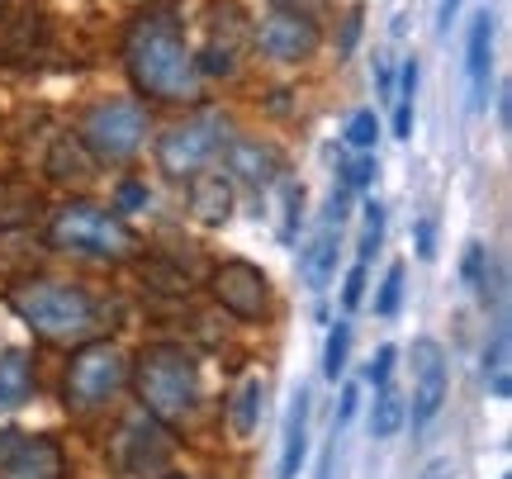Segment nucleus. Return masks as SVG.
<instances>
[{"label":"nucleus","instance_id":"obj_35","mask_svg":"<svg viewBox=\"0 0 512 479\" xmlns=\"http://www.w3.org/2000/svg\"><path fill=\"white\" fill-rule=\"evenodd\" d=\"M138 204H147V190L138 181H124L119 185V209H138Z\"/></svg>","mask_w":512,"mask_h":479},{"label":"nucleus","instance_id":"obj_7","mask_svg":"<svg viewBox=\"0 0 512 479\" xmlns=\"http://www.w3.org/2000/svg\"><path fill=\"white\" fill-rule=\"evenodd\" d=\"M171 456H176V442H171L166 423H157L152 413H133L124 423V432H119V442H114V461H119V470L128 479L166 475Z\"/></svg>","mask_w":512,"mask_h":479},{"label":"nucleus","instance_id":"obj_9","mask_svg":"<svg viewBox=\"0 0 512 479\" xmlns=\"http://www.w3.org/2000/svg\"><path fill=\"white\" fill-rule=\"evenodd\" d=\"M242 48H247V15L233 0H219L204 15V48L195 57V67H200V76H233Z\"/></svg>","mask_w":512,"mask_h":479},{"label":"nucleus","instance_id":"obj_36","mask_svg":"<svg viewBox=\"0 0 512 479\" xmlns=\"http://www.w3.org/2000/svg\"><path fill=\"white\" fill-rule=\"evenodd\" d=\"M418 257H422V261L437 257V233H432V223H427V219L418 223Z\"/></svg>","mask_w":512,"mask_h":479},{"label":"nucleus","instance_id":"obj_27","mask_svg":"<svg viewBox=\"0 0 512 479\" xmlns=\"http://www.w3.org/2000/svg\"><path fill=\"white\" fill-rule=\"evenodd\" d=\"M403 304V266H389V276H384L380 295H375V314L380 318H394Z\"/></svg>","mask_w":512,"mask_h":479},{"label":"nucleus","instance_id":"obj_8","mask_svg":"<svg viewBox=\"0 0 512 479\" xmlns=\"http://www.w3.org/2000/svg\"><path fill=\"white\" fill-rule=\"evenodd\" d=\"M223 148V129L219 119H190V124H176V129L166 133L162 143H157V166H162L171 181H185V176H200L209 157Z\"/></svg>","mask_w":512,"mask_h":479},{"label":"nucleus","instance_id":"obj_39","mask_svg":"<svg viewBox=\"0 0 512 479\" xmlns=\"http://www.w3.org/2000/svg\"><path fill=\"white\" fill-rule=\"evenodd\" d=\"M162 479H185V475H162Z\"/></svg>","mask_w":512,"mask_h":479},{"label":"nucleus","instance_id":"obj_37","mask_svg":"<svg viewBox=\"0 0 512 479\" xmlns=\"http://www.w3.org/2000/svg\"><path fill=\"white\" fill-rule=\"evenodd\" d=\"M460 0H441L437 5V34H451V19H456Z\"/></svg>","mask_w":512,"mask_h":479},{"label":"nucleus","instance_id":"obj_21","mask_svg":"<svg viewBox=\"0 0 512 479\" xmlns=\"http://www.w3.org/2000/svg\"><path fill=\"white\" fill-rule=\"evenodd\" d=\"M261 399H266V385H261V375H247L233 394V408H228V427H233V437L247 442L261 423Z\"/></svg>","mask_w":512,"mask_h":479},{"label":"nucleus","instance_id":"obj_25","mask_svg":"<svg viewBox=\"0 0 512 479\" xmlns=\"http://www.w3.org/2000/svg\"><path fill=\"white\" fill-rule=\"evenodd\" d=\"M375 138H380V124H375V110H356L347 119V143L356 152H370L375 148Z\"/></svg>","mask_w":512,"mask_h":479},{"label":"nucleus","instance_id":"obj_22","mask_svg":"<svg viewBox=\"0 0 512 479\" xmlns=\"http://www.w3.org/2000/svg\"><path fill=\"white\" fill-rule=\"evenodd\" d=\"M91 152L81 148V138H57L53 143V157H48V171L57 181H86L91 176Z\"/></svg>","mask_w":512,"mask_h":479},{"label":"nucleus","instance_id":"obj_31","mask_svg":"<svg viewBox=\"0 0 512 479\" xmlns=\"http://www.w3.org/2000/svg\"><path fill=\"white\" fill-rule=\"evenodd\" d=\"M375 176H380V162H375V157H361V162H351L347 171H342V185H347V190H366Z\"/></svg>","mask_w":512,"mask_h":479},{"label":"nucleus","instance_id":"obj_4","mask_svg":"<svg viewBox=\"0 0 512 479\" xmlns=\"http://www.w3.org/2000/svg\"><path fill=\"white\" fill-rule=\"evenodd\" d=\"M48 242L57 252H76V257H105V261L138 257V233L114 209H100V204H67L53 219V228H48Z\"/></svg>","mask_w":512,"mask_h":479},{"label":"nucleus","instance_id":"obj_19","mask_svg":"<svg viewBox=\"0 0 512 479\" xmlns=\"http://www.w3.org/2000/svg\"><path fill=\"white\" fill-rule=\"evenodd\" d=\"M337 233H342V223L323 214V228L313 233L309 252H304V280H309V290H323L332 280V266H337Z\"/></svg>","mask_w":512,"mask_h":479},{"label":"nucleus","instance_id":"obj_23","mask_svg":"<svg viewBox=\"0 0 512 479\" xmlns=\"http://www.w3.org/2000/svg\"><path fill=\"white\" fill-rule=\"evenodd\" d=\"M403 423H408V404L384 385L380 399H375V408H370V437H375V442H389V437H399Z\"/></svg>","mask_w":512,"mask_h":479},{"label":"nucleus","instance_id":"obj_32","mask_svg":"<svg viewBox=\"0 0 512 479\" xmlns=\"http://www.w3.org/2000/svg\"><path fill=\"white\" fill-rule=\"evenodd\" d=\"M361 299H366V261H356L347 271V285H342V304L347 309H361Z\"/></svg>","mask_w":512,"mask_h":479},{"label":"nucleus","instance_id":"obj_5","mask_svg":"<svg viewBox=\"0 0 512 479\" xmlns=\"http://www.w3.org/2000/svg\"><path fill=\"white\" fill-rule=\"evenodd\" d=\"M81 148L91 152L95 162H128L133 152L143 148L147 138V110L138 100H100L91 110L81 114Z\"/></svg>","mask_w":512,"mask_h":479},{"label":"nucleus","instance_id":"obj_29","mask_svg":"<svg viewBox=\"0 0 512 479\" xmlns=\"http://www.w3.org/2000/svg\"><path fill=\"white\" fill-rule=\"evenodd\" d=\"M484 266H489L484 242H465V261H460V276H465V285H484Z\"/></svg>","mask_w":512,"mask_h":479},{"label":"nucleus","instance_id":"obj_3","mask_svg":"<svg viewBox=\"0 0 512 479\" xmlns=\"http://www.w3.org/2000/svg\"><path fill=\"white\" fill-rule=\"evenodd\" d=\"M133 389L143 399V413L176 427L200 404V361L181 342H147L133 361Z\"/></svg>","mask_w":512,"mask_h":479},{"label":"nucleus","instance_id":"obj_17","mask_svg":"<svg viewBox=\"0 0 512 479\" xmlns=\"http://www.w3.org/2000/svg\"><path fill=\"white\" fill-rule=\"evenodd\" d=\"M34 394V356L24 347H5L0 351V413L24 408Z\"/></svg>","mask_w":512,"mask_h":479},{"label":"nucleus","instance_id":"obj_12","mask_svg":"<svg viewBox=\"0 0 512 479\" xmlns=\"http://www.w3.org/2000/svg\"><path fill=\"white\" fill-rule=\"evenodd\" d=\"M0 479H67V456L53 437L0 432Z\"/></svg>","mask_w":512,"mask_h":479},{"label":"nucleus","instance_id":"obj_10","mask_svg":"<svg viewBox=\"0 0 512 479\" xmlns=\"http://www.w3.org/2000/svg\"><path fill=\"white\" fill-rule=\"evenodd\" d=\"M318 24L304 10H290V5H275L271 15L256 24V48L271 57V62H309L318 53Z\"/></svg>","mask_w":512,"mask_h":479},{"label":"nucleus","instance_id":"obj_30","mask_svg":"<svg viewBox=\"0 0 512 479\" xmlns=\"http://www.w3.org/2000/svg\"><path fill=\"white\" fill-rule=\"evenodd\" d=\"M394 361H399V347H380L375 356H370V366H366V380L375 389L389 385V375H394Z\"/></svg>","mask_w":512,"mask_h":479},{"label":"nucleus","instance_id":"obj_34","mask_svg":"<svg viewBox=\"0 0 512 479\" xmlns=\"http://www.w3.org/2000/svg\"><path fill=\"white\" fill-rule=\"evenodd\" d=\"M408 133H413V105H408V100H399V105H394V138H399V143H408Z\"/></svg>","mask_w":512,"mask_h":479},{"label":"nucleus","instance_id":"obj_18","mask_svg":"<svg viewBox=\"0 0 512 479\" xmlns=\"http://www.w3.org/2000/svg\"><path fill=\"white\" fill-rule=\"evenodd\" d=\"M190 214L200 223H228V214H233L228 176H190Z\"/></svg>","mask_w":512,"mask_h":479},{"label":"nucleus","instance_id":"obj_2","mask_svg":"<svg viewBox=\"0 0 512 479\" xmlns=\"http://www.w3.org/2000/svg\"><path fill=\"white\" fill-rule=\"evenodd\" d=\"M10 309L24 328H34L53 347H86L105 332V309L91 290L62 280H29L10 290Z\"/></svg>","mask_w":512,"mask_h":479},{"label":"nucleus","instance_id":"obj_6","mask_svg":"<svg viewBox=\"0 0 512 479\" xmlns=\"http://www.w3.org/2000/svg\"><path fill=\"white\" fill-rule=\"evenodd\" d=\"M124 380H128L124 351L95 337L86 347H76L72 366H67V408H95L100 399H110Z\"/></svg>","mask_w":512,"mask_h":479},{"label":"nucleus","instance_id":"obj_28","mask_svg":"<svg viewBox=\"0 0 512 479\" xmlns=\"http://www.w3.org/2000/svg\"><path fill=\"white\" fill-rule=\"evenodd\" d=\"M304 219V185H285V223H280V242H294Z\"/></svg>","mask_w":512,"mask_h":479},{"label":"nucleus","instance_id":"obj_11","mask_svg":"<svg viewBox=\"0 0 512 479\" xmlns=\"http://www.w3.org/2000/svg\"><path fill=\"white\" fill-rule=\"evenodd\" d=\"M209 290L242 323H256V318L271 309V280L252 261H223L219 271H214V280H209Z\"/></svg>","mask_w":512,"mask_h":479},{"label":"nucleus","instance_id":"obj_15","mask_svg":"<svg viewBox=\"0 0 512 479\" xmlns=\"http://www.w3.org/2000/svg\"><path fill=\"white\" fill-rule=\"evenodd\" d=\"M223 162H228V171H233L242 185H252V190L275 185L280 171H285V157L275 148H266V143H256V138H233L228 152H223Z\"/></svg>","mask_w":512,"mask_h":479},{"label":"nucleus","instance_id":"obj_38","mask_svg":"<svg viewBox=\"0 0 512 479\" xmlns=\"http://www.w3.org/2000/svg\"><path fill=\"white\" fill-rule=\"evenodd\" d=\"M356 34H361V5L347 15V34H342V53H351L356 48Z\"/></svg>","mask_w":512,"mask_h":479},{"label":"nucleus","instance_id":"obj_24","mask_svg":"<svg viewBox=\"0 0 512 479\" xmlns=\"http://www.w3.org/2000/svg\"><path fill=\"white\" fill-rule=\"evenodd\" d=\"M347 351H351V323H332L328 351H323V375H328L332 385H337L342 370H347Z\"/></svg>","mask_w":512,"mask_h":479},{"label":"nucleus","instance_id":"obj_26","mask_svg":"<svg viewBox=\"0 0 512 479\" xmlns=\"http://www.w3.org/2000/svg\"><path fill=\"white\" fill-rule=\"evenodd\" d=\"M361 214H366V228H361V247H356V252H361V261H370L375 257V247L384 242V209L375 200H366Z\"/></svg>","mask_w":512,"mask_h":479},{"label":"nucleus","instance_id":"obj_14","mask_svg":"<svg viewBox=\"0 0 512 479\" xmlns=\"http://www.w3.org/2000/svg\"><path fill=\"white\" fill-rule=\"evenodd\" d=\"M465 72H470V110L484 114V105H489V76H494V15H489V10H479V15L470 19Z\"/></svg>","mask_w":512,"mask_h":479},{"label":"nucleus","instance_id":"obj_16","mask_svg":"<svg viewBox=\"0 0 512 479\" xmlns=\"http://www.w3.org/2000/svg\"><path fill=\"white\" fill-rule=\"evenodd\" d=\"M304 456H309V389H294L285 413V442H280V479H299Z\"/></svg>","mask_w":512,"mask_h":479},{"label":"nucleus","instance_id":"obj_20","mask_svg":"<svg viewBox=\"0 0 512 479\" xmlns=\"http://www.w3.org/2000/svg\"><path fill=\"white\" fill-rule=\"evenodd\" d=\"M38 209H43V195H38L34 185H24V181H0V233H10V228H24V223H34Z\"/></svg>","mask_w":512,"mask_h":479},{"label":"nucleus","instance_id":"obj_1","mask_svg":"<svg viewBox=\"0 0 512 479\" xmlns=\"http://www.w3.org/2000/svg\"><path fill=\"white\" fill-rule=\"evenodd\" d=\"M124 67L138 95H147V100H166V105H195L200 100L204 76L171 15H138L128 24Z\"/></svg>","mask_w":512,"mask_h":479},{"label":"nucleus","instance_id":"obj_33","mask_svg":"<svg viewBox=\"0 0 512 479\" xmlns=\"http://www.w3.org/2000/svg\"><path fill=\"white\" fill-rule=\"evenodd\" d=\"M356 408H361V385H347V389H342V399H337V418H332V432H342V427L356 418Z\"/></svg>","mask_w":512,"mask_h":479},{"label":"nucleus","instance_id":"obj_13","mask_svg":"<svg viewBox=\"0 0 512 479\" xmlns=\"http://www.w3.org/2000/svg\"><path fill=\"white\" fill-rule=\"evenodd\" d=\"M446 389H451V375H446V351H441L437 337H413V423L427 427L446 404Z\"/></svg>","mask_w":512,"mask_h":479}]
</instances>
